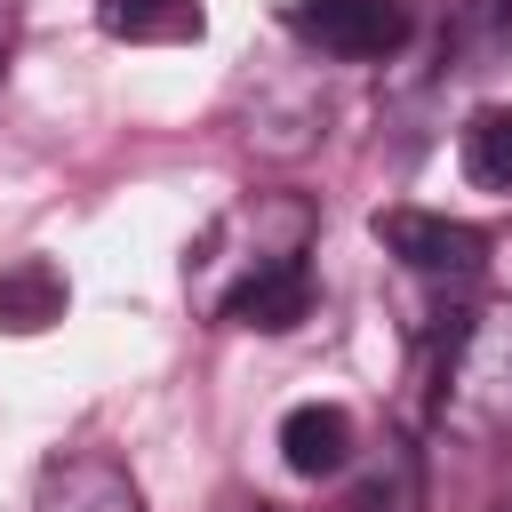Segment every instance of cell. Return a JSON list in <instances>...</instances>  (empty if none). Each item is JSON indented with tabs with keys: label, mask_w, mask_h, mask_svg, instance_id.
<instances>
[{
	"label": "cell",
	"mask_w": 512,
	"mask_h": 512,
	"mask_svg": "<svg viewBox=\"0 0 512 512\" xmlns=\"http://www.w3.org/2000/svg\"><path fill=\"white\" fill-rule=\"evenodd\" d=\"M96 24L104 40H128V48H192L208 32L200 0H96Z\"/></svg>",
	"instance_id": "obj_8"
},
{
	"label": "cell",
	"mask_w": 512,
	"mask_h": 512,
	"mask_svg": "<svg viewBox=\"0 0 512 512\" xmlns=\"http://www.w3.org/2000/svg\"><path fill=\"white\" fill-rule=\"evenodd\" d=\"M8 48H16V16H8V0H0V80H8Z\"/></svg>",
	"instance_id": "obj_11"
},
{
	"label": "cell",
	"mask_w": 512,
	"mask_h": 512,
	"mask_svg": "<svg viewBox=\"0 0 512 512\" xmlns=\"http://www.w3.org/2000/svg\"><path fill=\"white\" fill-rule=\"evenodd\" d=\"M352 512H416V448L384 440V456L352 480Z\"/></svg>",
	"instance_id": "obj_10"
},
{
	"label": "cell",
	"mask_w": 512,
	"mask_h": 512,
	"mask_svg": "<svg viewBox=\"0 0 512 512\" xmlns=\"http://www.w3.org/2000/svg\"><path fill=\"white\" fill-rule=\"evenodd\" d=\"M64 304H72V288H64V272L48 256L0 264V336H40V328L64 320Z\"/></svg>",
	"instance_id": "obj_7"
},
{
	"label": "cell",
	"mask_w": 512,
	"mask_h": 512,
	"mask_svg": "<svg viewBox=\"0 0 512 512\" xmlns=\"http://www.w3.org/2000/svg\"><path fill=\"white\" fill-rule=\"evenodd\" d=\"M432 424L472 448L512 432V304H472L456 320L432 376Z\"/></svg>",
	"instance_id": "obj_1"
},
{
	"label": "cell",
	"mask_w": 512,
	"mask_h": 512,
	"mask_svg": "<svg viewBox=\"0 0 512 512\" xmlns=\"http://www.w3.org/2000/svg\"><path fill=\"white\" fill-rule=\"evenodd\" d=\"M288 32L336 64H384L416 32V0H288Z\"/></svg>",
	"instance_id": "obj_2"
},
{
	"label": "cell",
	"mask_w": 512,
	"mask_h": 512,
	"mask_svg": "<svg viewBox=\"0 0 512 512\" xmlns=\"http://www.w3.org/2000/svg\"><path fill=\"white\" fill-rule=\"evenodd\" d=\"M456 160L480 192H512V104H480L456 136Z\"/></svg>",
	"instance_id": "obj_9"
},
{
	"label": "cell",
	"mask_w": 512,
	"mask_h": 512,
	"mask_svg": "<svg viewBox=\"0 0 512 512\" xmlns=\"http://www.w3.org/2000/svg\"><path fill=\"white\" fill-rule=\"evenodd\" d=\"M504 16H512V0H504Z\"/></svg>",
	"instance_id": "obj_14"
},
{
	"label": "cell",
	"mask_w": 512,
	"mask_h": 512,
	"mask_svg": "<svg viewBox=\"0 0 512 512\" xmlns=\"http://www.w3.org/2000/svg\"><path fill=\"white\" fill-rule=\"evenodd\" d=\"M352 456H360V432L336 400H296L280 416V464L296 480H336V472H352Z\"/></svg>",
	"instance_id": "obj_6"
},
{
	"label": "cell",
	"mask_w": 512,
	"mask_h": 512,
	"mask_svg": "<svg viewBox=\"0 0 512 512\" xmlns=\"http://www.w3.org/2000/svg\"><path fill=\"white\" fill-rule=\"evenodd\" d=\"M496 512H512V496H504V504H496Z\"/></svg>",
	"instance_id": "obj_13"
},
{
	"label": "cell",
	"mask_w": 512,
	"mask_h": 512,
	"mask_svg": "<svg viewBox=\"0 0 512 512\" xmlns=\"http://www.w3.org/2000/svg\"><path fill=\"white\" fill-rule=\"evenodd\" d=\"M376 240L424 280H480L488 264V232L440 208H376Z\"/></svg>",
	"instance_id": "obj_3"
},
{
	"label": "cell",
	"mask_w": 512,
	"mask_h": 512,
	"mask_svg": "<svg viewBox=\"0 0 512 512\" xmlns=\"http://www.w3.org/2000/svg\"><path fill=\"white\" fill-rule=\"evenodd\" d=\"M216 512H272V504H264V496H224Z\"/></svg>",
	"instance_id": "obj_12"
},
{
	"label": "cell",
	"mask_w": 512,
	"mask_h": 512,
	"mask_svg": "<svg viewBox=\"0 0 512 512\" xmlns=\"http://www.w3.org/2000/svg\"><path fill=\"white\" fill-rule=\"evenodd\" d=\"M32 512H152L136 472L104 448H64L40 464V488H32Z\"/></svg>",
	"instance_id": "obj_5"
},
{
	"label": "cell",
	"mask_w": 512,
	"mask_h": 512,
	"mask_svg": "<svg viewBox=\"0 0 512 512\" xmlns=\"http://www.w3.org/2000/svg\"><path fill=\"white\" fill-rule=\"evenodd\" d=\"M216 312H224L232 328H264V336L296 328V320L312 312V264H304V248H264V256H248L240 280L216 296Z\"/></svg>",
	"instance_id": "obj_4"
}]
</instances>
